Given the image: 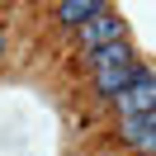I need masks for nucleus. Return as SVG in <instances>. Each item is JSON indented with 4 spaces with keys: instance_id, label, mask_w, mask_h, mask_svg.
<instances>
[{
    "instance_id": "f257e3e1",
    "label": "nucleus",
    "mask_w": 156,
    "mask_h": 156,
    "mask_svg": "<svg viewBox=\"0 0 156 156\" xmlns=\"http://www.w3.org/2000/svg\"><path fill=\"white\" fill-rule=\"evenodd\" d=\"M151 104H156V76L151 66H137V76L114 95V109L123 118H133V114H151Z\"/></svg>"
},
{
    "instance_id": "f03ea898",
    "label": "nucleus",
    "mask_w": 156,
    "mask_h": 156,
    "mask_svg": "<svg viewBox=\"0 0 156 156\" xmlns=\"http://www.w3.org/2000/svg\"><path fill=\"white\" fill-rule=\"evenodd\" d=\"M123 38H128V24H123V14H114V10L95 14L90 24H80V48H85V57L99 52V48H109V43H123Z\"/></svg>"
},
{
    "instance_id": "7ed1b4c3",
    "label": "nucleus",
    "mask_w": 156,
    "mask_h": 156,
    "mask_svg": "<svg viewBox=\"0 0 156 156\" xmlns=\"http://www.w3.org/2000/svg\"><path fill=\"white\" fill-rule=\"evenodd\" d=\"M118 137H123L128 147H137L142 156H151V142H156V114H133V118H123Z\"/></svg>"
},
{
    "instance_id": "20e7f679",
    "label": "nucleus",
    "mask_w": 156,
    "mask_h": 156,
    "mask_svg": "<svg viewBox=\"0 0 156 156\" xmlns=\"http://www.w3.org/2000/svg\"><path fill=\"white\" fill-rule=\"evenodd\" d=\"M104 10H109L104 0H62V5H57V19L71 24V29H80V24H90L95 14H104Z\"/></svg>"
},
{
    "instance_id": "39448f33",
    "label": "nucleus",
    "mask_w": 156,
    "mask_h": 156,
    "mask_svg": "<svg viewBox=\"0 0 156 156\" xmlns=\"http://www.w3.org/2000/svg\"><path fill=\"white\" fill-rule=\"evenodd\" d=\"M137 62V52H133V43H109V48H99V52H90V71H109V66H133Z\"/></svg>"
},
{
    "instance_id": "423d86ee",
    "label": "nucleus",
    "mask_w": 156,
    "mask_h": 156,
    "mask_svg": "<svg viewBox=\"0 0 156 156\" xmlns=\"http://www.w3.org/2000/svg\"><path fill=\"white\" fill-rule=\"evenodd\" d=\"M137 66H142V62H133V66H109V71H95V95H99V99H114L118 90H123L128 80L137 76Z\"/></svg>"
},
{
    "instance_id": "0eeeda50",
    "label": "nucleus",
    "mask_w": 156,
    "mask_h": 156,
    "mask_svg": "<svg viewBox=\"0 0 156 156\" xmlns=\"http://www.w3.org/2000/svg\"><path fill=\"white\" fill-rule=\"evenodd\" d=\"M5 48H10V38H5V24H0V52H5Z\"/></svg>"
}]
</instances>
